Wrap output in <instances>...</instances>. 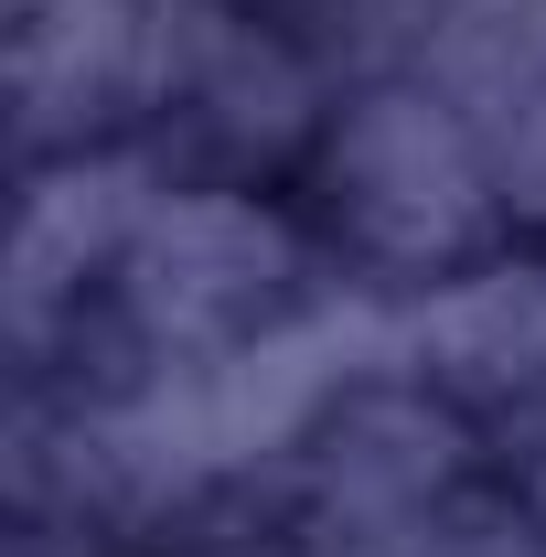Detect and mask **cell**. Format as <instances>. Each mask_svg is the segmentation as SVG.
Returning a JSON list of instances; mask_svg holds the SVG:
<instances>
[{
	"label": "cell",
	"instance_id": "6da1fadb",
	"mask_svg": "<svg viewBox=\"0 0 546 557\" xmlns=\"http://www.w3.org/2000/svg\"><path fill=\"white\" fill-rule=\"evenodd\" d=\"M311 183H322V225L343 236V258L386 289H429V278L472 269L504 225L482 129L418 75L343 86L333 129L311 150Z\"/></svg>",
	"mask_w": 546,
	"mask_h": 557
},
{
	"label": "cell",
	"instance_id": "7a4b0ae2",
	"mask_svg": "<svg viewBox=\"0 0 546 557\" xmlns=\"http://www.w3.org/2000/svg\"><path fill=\"white\" fill-rule=\"evenodd\" d=\"M311 236L258 194V183H161L119 247V333L139 354H214L289 322L311 300Z\"/></svg>",
	"mask_w": 546,
	"mask_h": 557
},
{
	"label": "cell",
	"instance_id": "3957f363",
	"mask_svg": "<svg viewBox=\"0 0 546 557\" xmlns=\"http://www.w3.org/2000/svg\"><path fill=\"white\" fill-rule=\"evenodd\" d=\"M450 493H472V418L418 375L353 386L289 461L300 557H375L418 515H439Z\"/></svg>",
	"mask_w": 546,
	"mask_h": 557
},
{
	"label": "cell",
	"instance_id": "277c9868",
	"mask_svg": "<svg viewBox=\"0 0 546 557\" xmlns=\"http://www.w3.org/2000/svg\"><path fill=\"white\" fill-rule=\"evenodd\" d=\"M119 119H161V0H11L22 161L108 150Z\"/></svg>",
	"mask_w": 546,
	"mask_h": 557
},
{
	"label": "cell",
	"instance_id": "5b68a950",
	"mask_svg": "<svg viewBox=\"0 0 546 557\" xmlns=\"http://www.w3.org/2000/svg\"><path fill=\"white\" fill-rule=\"evenodd\" d=\"M172 172L150 150H54V161H22V205H11V258H0V300H11V344L44 354L86 311L97 278H119L139 205L161 194Z\"/></svg>",
	"mask_w": 546,
	"mask_h": 557
},
{
	"label": "cell",
	"instance_id": "8992f818",
	"mask_svg": "<svg viewBox=\"0 0 546 557\" xmlns=\"http://www.w3.org/2000/svg\"><path fill=\"white\" fill-rule=\"evenodd\" d=\"M408 375L461 418L546 408V258H472L408 289Z\"/></svg>",
	"mask_w": 546,
	"mask_h": 557
},
{
	"label": "cell",
	"instance_id": "52a82bcc",
	"mask_svg": "<svg viewBox=\"0 0 546 557\" xmlns=\"http://www.w3.org/2000/svg\"><path fill=\"white\" fill-rule=\"evenodd\" d=\"M536 65H546V0H439L429 33H418V54H408V75L429 97H450L472 129Z\"/></svg>",
	"mask_w": 546,
	"mask_h": 557
},
{
	"label": "cell",
	"instance_id": "ba28073f",
	"mask_svg": "<svg viewBox=\"0 0 546 557\" xmlns=\"http://www.w3.org/2000/svg\"><path fill=\"white\" fill-rule=\"evenodd\" d=\"M375 557H546V525L514 493H450L439 515H418L408 536H386Z\"/></svg>",
	"mask_w": 546,
	"mask_h": 557
},
{
	"label": "cell",
	"instance_id": "9c48e42d",
	"mask_svg": "<svg viewBox=\"0 0 546 557\" xmlns=\"http://www.w3.org/2000/svg\"><path fill=\"white\" fill-rule=\"evenodd\" d=\"M482 161H493L504 225H546V65L482 119Z\"/></svg>",
	"mask_w": 546,
	"mask_h": 557
},
{
	"label": "cell",
	"instance_id": "30bf717a",
	"mask_svg": "<svg viewBox=\"0 0 546 557\" xmlns=\"http://www.w3.org/2000/svg\"><path fill=\"white\" fill-rule=\"evenodd\" d=\"M514 504L546 525V408H525V450H514Z\"/></svg>",
	"mask_w": 546,
	"mask_h": 557
}]
</instances>
